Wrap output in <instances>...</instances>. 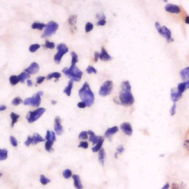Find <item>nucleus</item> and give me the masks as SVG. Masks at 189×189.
I'll return each instance as SVG.
<instances>
[{
    "label": "nucleus",
    "instance_id": "obj_1",
    "mask_svg": "<svg viewBox=\"0 0 189 189\" xmlns=\"http://www.w3.org/2000/svg\"><path fill=\"white\" fill-rule=\"evenodd\" d=\"M120 104L124 106H130L135 102V99L131 93V86L129 81H123L121 84V91L119 96Z\"/></svg>",
    "mask_w": 189,
    "mask_h": 189
},
{
    "label": "nucleus",
    "instance_id": "obj_2",
    "mask_svg": "<svg viewBox=\"0 0 189 189\" xmlns=\"http://www.w3.org/2000/svg\"><path fill=\"white\" fill-rule=\"evenodd\" d=\"M79 97L82 102L86 104V107H91L94 103V95L87 83H85L79 90Z\"/></svg>",
    "mask_w": 189,
    "mask_h": 189
},
{
    "label": "nucleus",
    "instance_id": "obj_3",
    "mask_svg": "<svg viewBox=\"0 0 189 189\" xmlns=\"http://www.w3.org/2000/svg\"><path fill=\"white\" fill-rule=\"evenodd\" d=\"M62 72H64V75L68 76L71 80L75 82L80 81L83 75V72L76 66V64H71V66L69 68H64Z\"/></svg>",
    "mask_w": 189,
    "mask_h": 189
},
{
    "label": "nucleus",
    "instance_id": "obj_4",
    "mask_svg": "<svg viewBox=\"0 0 189 189\" xmlns=\"http://www.w3.org/2000/svg\"><path fill=\"white\" fill-rule=\"evenodd\" d=\"M43 94H44V93L42 91H39L37 94H36L30 98L26 99L23 102V103L25 105H31V106L38 108L41 104V96H43Z\"/></svg>",
    "mask_w": 189,
    "mask_h": 189
},
{
    "label": "nucleus",
    "instance_id": "obj_5",
    "mask_svg": "<svg viewBox=\"0 0 189 189\" xmlns=\"http://www.w3.org/2000/svg\"><path fill=\"white\" fill-rule=\"evenodd\" d=\"M46 110L43 108H39L34 111H30L27 115V119L29 123H33L39 119L44 113Z\"/></svg>",
    "mask_w": 189,
    "mask_h": 189
},
{
    "label": "nucleus",
    "instance_id": "obj_6",
    "mask_svg": "<svg viewBox=\"0 0 189 189\" xmlns=\"http://www.w3.org/2000/svg\"><path fill=\"white\" fill-rule=\"evenodd\" d=\"M155 27H156L158 31L161 36H163L166 39L168 42H171V41H174V39L171 37V32L168 27H161L159 22L155 23Z\"/></svg>",
    "mask_w": 189,
    "mask_h": 189
},
{
    "label": "nucleus",
    "instance_id": "obj_7",
    "mask_svg": "<svg viewBox=\"0 0 189 189\" xmlns=\"http://www.w3.org/2000/svg\"><path fill=\"white\" fill-rule=\"evenodd\" d=\"M58 28H59V24L55 22V21H50L47 24L44 33L41 36V38L50 37V36H52L56 32Z\"/></svg>",
    "mask_w": 189,
    "mask_h": 189
},
{
    "label": "nucleus",
    "instance_id": "obj_8",
    "mask_svg": "<svg viewBox=\"0 0 189 189\" xmlns=\"http://www.w3.org/2000/svg\"><path fill=\"white\" fill-rule=\"evenodd\" d=\"M58 52L54 57V60L56 63H59L61 62L62 57L64 56L67 52H68L69 49L64 44H60L57 46Z\"/></svg>",
    "mask_w": 189,
    "mask_h": 189
},
{
    "label": "nucleus",
    "instance_id": "obj_9",
    "mask_svg": "<svg viewBox=\"0 0 189 189\" xmlns=\"http://www.w3.org/2000/svg\"><path fill=\"white\" fill-rule=\"evenodd\" d=\"M113 88V83L111 80L106 81L100 88L99 94L102 97H106L111 94Z\"/></svg>",
    "mask_w": 189,
    "mask_h": 189
},
{
    "label": "nucleus",
    "instance_id": "obj_10",
    "mask_svg": "<svg viewBox=\"0 0 189 189\" xmlns=\"http://www.w3.org/2000/svg\"><path fill=\"white\" fill-rule=\"evenodd\" d=\"M54 130H55V133L57 135L60 136V135L62 134L63 133V127L61 125V119L59 116L56 117L55 118V126H54Z\"/></svg>",
    "mask_w": 189,
    "mask_h": 189
},
{
    "label": "nucleus",
    "instance_id": "obj_11",
    "mask_svg": "<svg viewBox=\"0 0 189 189\" xmlns=\"http://www.w3.org/2000/svg\"><path fill=\"white\" fill-rule=\"evenodd\" d=\"M121 129L127 136H131L133 133V129H132V125L128 122H124L121 125Z\"/></svg>",
    "mask_w": 189,
    "mask_h": 189
},
{
    "label": "nucleus",
    "instance_id": "obj_12",
    "mask_svg": "<svg viewBox=\"0 0 189 189\" xmlns=\"http://www.w3.org/2000/svg\"><path fill=\"white\" fill-rule=\"evenodd\" d=\"M165 10H166L167 12L171 13H175V14H178L180 13L181 10L178 5H173V4H168L165 7Z\"/></svg>",
    "mask_w": 189,
    "mask_h": 189
},
{
    "label": "nucleus",
    "instance_id": "obj_13",
    "mask_svg": "<svg viewBox=\"0 0 189 189\" xmlns=\"http://www.w3.org/2000/svg\"><path fill=\"white\" fill-rule=\"evenodd\" d=\"M39 64L35 63V62H33V63H31L30 66L28 68H26V69L25 70V71L30 75H34V74H36V73L39 71Z\"/></svg>",
    "mask_w": 189,
    "mask_h": 189
},
{
    "label": "nucleus",
    "instance_id": "obj_14",
    "mask_svg": "<svg viewBox=\"0 0 189 189\" xmlns=\"http://www.w3.org/2000/svg\"><path fill=\"white\" fill-rule=\"evenodd\" d=\"M182 94H181L180 92H179V91H177V89L172 88L171 91V100L175 103V102H177L178 100H179V99L182 98Z\"/></svg>",
    "mask_w": 189,
    "mask_h": 189
},
{
    "label": "nucleus",
    "instance_id": "obj_15",
    "mask_svg": "<svg viewBox=\"0 0 189 189\" xmlns=\"http://www.w3.org/2000/svg\"><path fill=\"white\" fill-rule=\"evenodd\" d=\"M72 179H73V185L76 189H83V186L81 180L80 176L78 175H72Z\"/></svg>",
    "mask_w": 189,
    "mask_h": 189
},
{
    "label": "nucleus",
    "instance_id": "obj_16",
    "mask_svg": "<svg viewBox=\"0 0 189 189\" xmlns=\"http://www.w3.org/2000/svg\"><path fill=\"white\" fill-rule=\"evenodd\" d=\"M87 133H88V135H90V141H91L93 144H94V145H96V144L101 141V139H102V138H103L101 137V136H97L96 135L94 134V132L92 130H89Z\"/></svg>",
    "mask_w": 189,
    "mask_h": 189
},
{
    "label": "nucleus",
    "instance_id": "obj_17",
    "mask_svg": "<svg viewBox=\"0 0 189 189\" xmlns=\"http://www.w3.org/2000/svg\"><path fill=\"white\" fill-rule=\"evenodd\" d=\"M118 130H119V129H118V127H117V126L109 128V129L106 131V133H105V137H106L108 139H109V140H111L113 135L117 133V132H118Z\"/></svg>",
    "mask_w": 189,
    "mask_h": 189
},
{
    "label": "nucleus",
    "instance_id": "obj_18",
    "mask_svg": "<svg viewBox=\"0 0 189 189\" xmlns=\"http://www.w3.org/2000/svg\"><path fill=\"white\" fill-rule=\"evenodd\" d=\"M99 58L101 60H103V61H108V60H111L112 58L109 55V53L106 52L104 47H102V49H101V53H100Z\"/></svg>",
    "mask_w": 189,
    "mask_h": 189
},
{
    "label": "nucleus",
    "instance_id": "obj_19",
    "mask_svg": "<svg viewBox=\"0 0 189 189\" xmlns=\"http://www.w3.org/2000/svg\"><path fill=\"white\" fill-rule=\"evenodd\" d=\"M179 74H180L181 78H182L185 82L189 80V66L186 67V68L181 70Z\"/></svg>",
    "mask_w": 189,
    "mask_h": 189
},
{
    "label": "nucleus",
    "instance_id": "obj_20",
    "mask_svg": "<svg viewBox=\"0 0 189 189\" xmlns=\"http://www.w3.org/2000/svg\"><path fill=\"white\" fill-rule=\"evenodd\" d=\"M45 140L46 141H50L52 142H55L56 141V133L53 131H47V134L45 136Z\"/></svg>",
    "mask_w": 189,
    "mask_h": 189
},
{
    "label": "nucleus",
    "instance_id": "obj_21",
    "mask_svg": "<svg viewBox=\"0 0 189 189\" xmlns=\"http://www.w3.org/2000/svg\"><path fill=\"white\" fill-rule=\"evenodd\" d=\"M32 141H33L32 144L36 145V144H39V143L44 142V141H45V139L41 137L40 135L38 134V133H35V134L33 136V137H32Z\"/></svg>",
    "mask_w": 189,
    "mask_h": 189
},
{
    "label": "nucleus",
    "instance_id": "obj_22",
    "mask_svg": "<svg viewBox=\"0 0 189 189\" xmlns=\"http://www.w3.org/2000/svg\"><path fill=\"white\" fill-rule=\"evenodd\" d=\"M105 158H106V152H105L104 149H101L98 152V160L102 166L104 165Z\"/></svg>",
    "mask_w": 189,
    "mask_h": 189
},
{
    "label": "nucleus",
    "instance_id": "obj_23",
    "mask_svg": "<svg viewBox=\"0 0 189 189\" xmlns=\"http://www.w3.org/2000/svg\"><path fill=\"white\" fill-rule=\"evenodd\" d=\"M103 141H104V138H102V139H101V141H100L99 142L96 144V145H94V147L92 148V151L93 152H99V151L102 149V146H103Z\"/></svg>",
    "mask_w": 189,
    "mask_h": 189
},
{
    "label": "nucleus",
    "instance_id": "obj_24",
    "mask_svg": "<svg viewBox=\"0 0 189 189\" xmlns=\"http://www.w3.org/2000/svg\"><path fill=\"white\" fill-rule=\"evenodd\" d=\"M73 87V81L70 80L68 83V85L66 87V88L64 90V92L67 94L68 97H70L71 95V91H72V88Z\"/></svg>",
    "mask_w": 189,
    "mask_h": 189
},
{
    "label": "nucleus",
    "instance_id": "obj_25",
    "mask_svg": "<svg viewBox=\"0 0 189 189\" xmlns=\"http://www.w3.org/2000/svg\"><path fill=\"white\" fill-rule=\"evenodd\" d=\"M18 77H19V82L24 83H25V79H29V78L30 77V75L25 71V72L21 73Z\"/></svg>",
    "mask_w": 189,
    "mask_h": 189
},
{
    "label": "nucleus",
    "instance_id": "obj_26",
    "mask_svg": "<svg viewBox=\"0 0 189 189\" xmlns=\"http://www.w3.org/2000/svg\"><path fill=\"white\" fill-rule=\"evenodd\" d=\"M171 189H186V186L183 183H173Z\"/></svg>",
    "mask_w": 189,
    "mask_h": 189
},
{
    "label": "nucleus",
    "instance_id": "obj_27",
    "mask_svg": "<svg viewBox=\"0 0 189 189\" xmlns=\"http://www.w3.org/2000/svg\"><path fill=\"white\" fill-rule=\"evenodd\" d=\"M46 24H43V23H39V22H34L33 24H32V26L31 27L33 28V29H39V30H42L44 29V27H46Z\"/></svg>",
    "mask_w": 189,
    "mask_h": 189
},
{
    "label": "nucleus",
    "instance_id": "obj_28",
    "mask_svg": "<svg viewBox=\"0 0 189 189\" xmlns=\"http://www.w3.org/2000/svg\"><path fill=\"white\" fill-rule=\"evenodd\" d=\"M8 152L6 149H0V161L6 160L8 158Z\"/></svg>",
    "mask_w": 189,
    "mask_h": 189
},
{
    "label": "nucleus",
    "instance_id": "obj_29",
    "mask_svg": "<svg viewBox=\"0 0 189 189\" xmlns=\"http://www.w3.org/2000/svg\"><path fill=\"white\" fill-rule=\"evenodd\" d=\"M177 91L179 92H180L181 94H183V92L186 91V90L187 89V84H186V82H183V83H179L177 86Z\"/></svg>",
    "mask_w": 189,
    "mask_h": 189
},
{
    "label": "nucleus",
    "instance_id": "obj_30",
    "mask_svg": "<svg viewBox=\"0 0 189 189\" xmlns=\"http://www.w3.org/2000/svg\"><path fill=\"white\" fill-rule=\"evenodd\" d=\"M10 117H11V119H12L11 127H14V125H15V124L17 122L18 119L19 118L20 116H19V115L17 114V113H10Z\"/></svg>",
    "mask_w": 189,
    "mask_h": 189
},
{
    "label": "nucleus",
    "instance_id": "obj_31",
    "mask_svg": "<svg viewBox=\"0 0 189 189\" xmlns=\"http://www.w3.org/2000/svg\"><path fill=\"white\" fill-rule=\"evenodd\" d=\"M62 175H63L64 178H65V179H70V178L72 177L73 175H72V172L71 170L69 169V168H67V169L64 170L63 173H62Z\"/></svg>",
    "mask_w": 189,
    "mask_h": 189
},
{
    "label": "nucleus",
    "instance_id": "obj_32",
    "mask_svg": "<svg viewBox=\"0 0 189 189\" xmlns=\"http://www.w3.org/2000/svg\"><path fill=\"white\" fill-rule=\"evenodd\" d=\"M54 142L50 141H46L45 142V149L48 152H51L53 151V149H52V145H53Z\"/></svg>",
    "mask_w": 189,
    "mask_h": 189
},
{
    "label": "nucleus",
    "instance_id": "obj_33",
    "mask_svg": "<svg viewBox=\"0 0 189 189\" xmlns=\"http://www.w3.org/2000/svg\"><path fill=\"white\" fill-rule=\"evenodd\" d=\"M50 182H51L50 179L47 178V177L44 176V175H41V176H40V183H41L42 185H44V186H46V185L49 184Z\"/></svg>",
    "mask_w": 189,
    "mask_h": 189
},
{
    "label": "nucleus",
    "instance_id": "obj_34",
    "mask_svg": "<svg viewBox=\"0 0 189 189\" xmlns=\"http://www.w3.org/2000/svg\"><path fill=\"white\" fill-rule=\"evenodd\" d=\"M77 21V16L76 15H72L68 19V23L71 27L75 26V24H76Z\"/></svg>",
    "mask_w": 189,
    "mask_h": 189
},
{
    "label": "nucleus",
    "instance_id": "obj_35",
    "mask_svg": "<svg viewBox=\"0 0 189 189\" xmlns=\"http://www.w3.org/2000/svg\"><path fill=\"white\" fill-rule=\"evenodd\" d=\"M9 80H10V84L12 85V86H15V85H17V83L19 82V77L16 76V75H12V76H10Z\"/></svg>",
    "mask_w": 189,
    "mask_h": 189
},
{
    "label": "nucleus",
    "instance_id": "obj_36",
    "mask_svg": "<svg viewBox=\"0 0 189 189\" xmlns=\"http://www.w3.org/2000/svg\"><path fill=\"white\" fill-rule=\"evenodd\" d=\"M61 75L60 73L59 72H52L51 73V74H50V75H47V79H52V78H56V79H59V78L61 77Z\"/></svg>",
    "mask_w": 189,
    "mask_h": 189
},
{
    "label": "nucleus",
    "instance_id": "obj_37",
    "mask_svg": "<svg viewBox=\"0 0 189 189\" xmlns=\"http://www.w3.org/2000/svg\"><path fill=\"white\" fill-rule=\"evenodd\" d=\"M44 47H45V48L52 49L55 48V44H54L53 42H50L49 40H46L45 44L44 45Z\"/></svg>",
    "mask_w": 189,
    "mask_h": 189
},
{
    "label": "nucleus",
    "instance_id": "obj_38",
    "mask_svg": "<svg viewBox=\"0 0 189 189\" xmlns=\"http://www.w3.org/2000/svg\"><path fill=\"white\" fill-rule=\"evenodd\" d=\"M71 56H72V64H76L78 61V55L75 52H71Z\"/></svg>",
    "mask_w": 189,
    "mask_h": 189
},
{
    "label": "nucleus",
    "instance_id": "obj_39",
    "mask_svg": "<svg viewBox=\"0 0 189 189\" xmlns=\"http://www.w3.org/2000/svg\"><path fill=\"white\" fill-rule=\"evenodd\" d=\"M40 48V45L39 44H33V45H31L29 48V50L30 52H35Z\"/></svg>",
    "mask_w": 189,
    "mask_h": 189
},
{
    "label": "nucleus",
    "instance_id": "obj_40",
    "mask_svg": "<svg viewBox=\"0 0 189 189\" xmlns=\"http://www.w3.org/2000/svg\"><path fill=\"white\" fill-rule=\"evenodd\" d=\"M79 139L81 140H86V139L88 138V133L86 131H83L81 133L79 134V136H78Z\"/></svg>",
    "mask_w": 189,
    "mask_h": 189
},
{
    "label": "nucleus",
    "instance_id": "obj_41",
    "mask_svg": "<svg viewBox=\"0 0 189 189\" xmlns=\"http://www.w3.org/2000/svg\"><path fill=\"white\" fill-rule=\"evenodd\" d=\"M10 142L13 147H16L18 146V141H17V139L15 137H13V136H10Z\"/></svg>",
    "mask_w": 189,
    "mask_h": 189
},
{
    "label": "nucleus",
    "instance_id": "obj_42",
    "mask_svg": "<svg viewBox=\"0 0 189 189\" xmlns=\"http://www.w3.org/2000/svg\"><path fill=\"white\" fill-rule=\"evenodd\" d=\"M93 29V24L90 22H87L85 26V31L86 32H89Z\"/></svg>",
    "mask_w": 189,
    "mask_h": 189
},
{
    "label": "nucleus",
    "instance_id": "obj_43",
    "mask_svg": "<svg viewBox=\"0 0 189 189\" xmlns=\"http://www.w3.org/2000/svg\"><path fill=\"white\" fill-rule=\"evenodd\" d=\"M86 72L88 73V74H96L97 70L95 69L93 66H89L88 68H86Z\"/></svg>",
    "mask_w": 189,
    "mask_h": 189
},
{
    "label": "nucleus",
    "instance_id": "obj_44",
    "mask_svg": "<svg viewBox=\"0 0 189 189\" xmlns=\"http://www.w3.org/2000/svg\"><path fill=\"white\" fill-rule=\"evenodd\" d=\"M22 102V100L20 97H16V98L12 101V104L13 105H19V104H21Z\"/></svg>",
    "mask_w": 189,
    "mask_h": 189
},
{
    "label": "nucleus",
    "instance_id": "obj_45",
    "mask_svg": "<svg viewBox=\"0 0 189 189\" xmlns=\"http://www.w3.org/2000/svg\"><path fill=\"white\" fill-rule=\"evenodd\" d=\"M89 147V144L86 141H81L80 142L79 145H78V147H80V148H83V149H87Z\"/></svg>",
    "mask_w": 189,
    "mask_h": 189
},
{
    "label": "nucleus",
    "instance_id": "obj_46",
    "mask_svg": "<svg viewBox=\"0 0 189 189\" xmlns=\"http://www.w3.org/2000/svg\"><path fill=\"white\" fill-rule=\"evenodd\" d=\"M176 108L177 105L175 103L172 105V107L171 108V110H170V115L171 116H175V114L176 113Z\"/></svg>",
    "mask_w": 189,
    "mask_h": 189
},
{
    "label": "nucleus",
    "instance_id": "obj_47",
    "mask_svg": "<svg viewBox=\"0 0 189 189\" xmlns=\"http://www.w3.org/2000/svg\"><path fill=\"white\" fill-rule=\"evenodd\" d=\"M32 142H33V141H32V137H31V136H28V138H27V140L25 142V145L26 146V147H29L30 144H32Z\"/></svg>",
    "mask_w": 189,
    "mask_h": 189
},
{
    "label": "nucleus",
    "instance_id": "obj_48",
    "mask_svg": "<svg viewBox=\"0 0 189 189\" xmlns=\"http://www.w3.org/2000/svg\"><path fill=\"white\" fill-rule=\"evenodd\" d=\"M124 150H125V149H124L123 146L122 145H120L119 147H117V152H116V154H122L123 152H124Z\"/></svg>",
    "mask_w": 189,
    "mask_h": 189
},
{
    "label": "nucleus",
    "instance_id": "obj_49",
    "mask_svg": "<svg viewBox=\"0 0 189 189\" xmlns=\"http://www.w3.org/2000/svg\"><path fill=\"white\" fill-rule=\"evenodd\" d=\"M183 147L187 151H189V140H186L183 143Z\"/></svg>",
    "mask_w": 189,
    "mask_h": 189
},
{
    "label": "nucleus",
    "instance_id": "obj_50",
    "mask_svg": "<svg viewBox=\"0 0 189 189\" xmlns=\"http://www.w3.org/2000/svg\"><path fill=\"white\" fill-rule=\"evenodd\" d=\"M44 79H45L44 77H37V79H36V83L37 84H41V83H43Z\"/></svg>",
    "mask_w": 189,
    "mask_h": 189
},
{
    "label": "nucleus",
    "instance_id": "obj_51",
    "mask_svg": "<svg viewBox=\"0 0 189 189\" xmlns=\"http://www.w3.org/2000/svg\"><path fill=\"white\" fill-rule=\"evenodd\" d=\"M106 21L105 19H102V20H99V21L97 22V25L98 26H104L105 24H106Z\"/></svg>",
    "mask_w": 189,
    "mask_h": 189
},
{
    "label": "nucleus",
    "instance_id": "obj_52",
    "mask_svg": "<svg viewBox=\"0 0 189 189\" xmlns=\"http://www.w3.org/2000/svg\"><path fill=\"white\" fill-rule=\"evenodd\" d=\"M78 107L79 108H85L86 107V105L83 102H80L78 103Z\"/></svg>",
    "mask_w": 189,
    "mask_h": 189
},
{
    "label": "nucleus",
    "instance_id": "obj_53",
    "mask_svg": "<svg viewBox=\"0 0 189 189\" xmlns=\"http://www.w3.org/2000/svg\"><path fill=\"white\" fill-rule=\"evenodd\" d=\"M171 188V185H170L169 183H166L164 185H163V187L161 188V189H170Z\"/></svg>",
    "mask_w": 189,
    "mask_h": 189
},
{
    "label": "nucleus",
    "instance_id": "obj_54",
    "mask_svg": "<svg viewBox=\"0 0 189 189\" xmlns=\"http://www.w3.org/2000/svg\"><path fill=\"white\" fill-rule=\"evenodd\" d=\"M96 16H97V18H99L100 20L106 19V16H105V15L103 14V13H101V14H98Z\"/></svg>",
    "mask_w": 189,
    "mask_h": 189
},
{
    "label": "nucleus",
    "instance_id": "obj_55",
    "mask_svg": "<svg viewBox=\"0 0 189 189\" xmlns=\"http://www.w3.org/2000/svg\"><path fill=\"white\" fill-rule=\"evenodd\" d=\"M99 56H100V54L98 53V52H94V61L95 62L98 61V59L99 58Z\"/></svg>",
    "mask_w": 189,
    "mask_h": 189
},
{
    "label": "nucleus",
    "instance_id": "obj_56",
    "mask_svg": "<svg viewBox=\"0 0 189 189\" xmlns=\"http://www.w3.org/2000/svg\"><path fill=\"white\" fill-rule=\"evenodd\" d=\"M27 84H28V86H33V82L30 80V79H28V81H27Z\"/></svg>",
    "mask_w": 189,
    "mask_h": 189
},
{
    "label": "nucleus",
    "instance_id": "obj_57",
    "mask_svg": "<svg viewBox=\"0 0 189 189\" xmlns=\"http://www.w3.org/2000/svg\"><path fill=\"white\" fill-rule=\"evenodd\" d=\"M6 110V106L5 105H0V111H3Z\"/></svg>",
    "mask_w": 189,
    "mask_h": 189
},
{
    "label": "nucleus",
    "instance_id": "obj_58",
    "mask_svg": "<svg viewBox=\"0 0 189 189\" xmlns=\"http://www.w3.org/2000/svg\"><path fill=\"white\" fill-rule=\"evenodd\" d=\"M185 22H186V24H189V16H186V18H185Z\"/></svg>",
    "mask_w": 189,
    "mask_h": 189
},
{
    "label": "nucleus",
    "instance_id": "obj_59",
    "mask_svg": "<svg viewBox=\"0 0 189 189\" xmlns=\"http://www.w3.org/2000/svg\"><path fill=\"white\" fill-rule=\"evenodd\" d=\"M56 101H54V100H52V104H53V105H55V104H56Z\"/></svg>",
    "mask_w": 189,
    "mask_h": 189
},
{
    "label": "nucleus",
    "instance_id": "obj_60",
    "mask_svg": "<svg viewBox=\"0 0 189 189\" xmlns=\"http://www.w3.org/2000/svg\"><path fill=\"white\" fill-rule=\"evenodd\" d=\"M2 176H3V174H2V172H0V178L2 177Z\"/></svg>",
    "mask_w": 189,
    "mask_h": 189
}]
</instances>
